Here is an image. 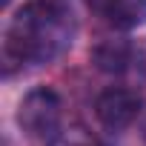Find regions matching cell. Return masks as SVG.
<instances>
[{
	"label": "cell",
	"mask_w": 146,
	"mask_h": 146,
	"mask_svg": "<svg viewBox=\"0 0 146 146\" xmlns=\"http://www.w3.org/2000/svg\"><path fill=\"white\" fill-rule=\"evenodd\" d=\"M72 43V15L57 0L20 6L6 32V63H49Z\"/></svg>",
	"instance_id": "1"
},
{
	"label": "cell",
	"mask_w": 146,
	"mask_h": 146,
	"mask_svg": "<svg viewBox=\"0 0 146 146\" xmlns=\"http://www.w3.org/2000/svg\"><path fill=\"white\" fill-rule=\"evenodd\" d=\"M17 123L32 140L52 143L60 126V98L52 89L29 92L17 106Z\"/></svg>",
	"instance_id": "2"
},
{
	"label": "cell",
	"mask_w": 146,
	"mask_h": 146,
	"mask_svg": "<svg viewBox=\"0 0 146 146\" xmlns=\"http://www.w3.org/2000/svg\"><path fill=\"white\" fill-rule=\"evenodd\" d=\"M137 112H140V95H135L129 89H106L95 100V115H98L100 126L109 132L126 129L137 117Z\"/></svg>",
	"instance_id": "3"
},
{
	"label": "cell",
	"mask_w": 146,
	"mask_h": 146,
	"mask_svg": "<svg viewBox=\"0 0 146 146\" xmlns=\"http://www.w3.org/2000/svg\"><path fill=\"white\" fill-rule=\"evenodd\" d=\"M92 15L115 29H137L146 23V0H83Z\"/></svg>",
	"instance_id": "4"
},
{
	"label": "cell",
	"mask_w": 146,
	"mask_h": 146,
	"mask_svg": "<svg viewBox=\"0 0 146 146\" xmlns=\"http://www.w3.org/2000/svg\"><path fill=\"white\" fill-rule=\"evenodd\" d=\"M95 63L103 69V72H123L126 63H129V46L126 43H103L95 49Z\"/></svg>",
	"instance_id": "5"
}]
</instances>
